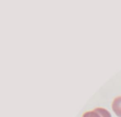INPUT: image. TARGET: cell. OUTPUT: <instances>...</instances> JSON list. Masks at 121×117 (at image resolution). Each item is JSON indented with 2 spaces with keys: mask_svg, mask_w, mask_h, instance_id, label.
I'll return each instance as SVG.
<instances>
[{
  "mask_svg": "<svg viewBox=\"0 0 121 117\" xmlns=\"http://www.w3.org/2000/svg\"><path fill=\"white\" fill-rule=\"evenodd\" d=\"M82 117H111V115L108 110L98 107L92 111L86 112Z\"/></svg>",
  "mask_w": 121,
  "mask_h": 117,
  "instance_id": "cell-1",
  "label": "cell"
},
{
  "mask_svg": "<svg viewBox=\"0 0 121 117\" xmlns=\"http://www.w3.org/2000/svg\"><path fill=\"white\" fill-rule=\"evenodd\" d=\"M112 110L117 116L121 117V96H118L114 99L112 103Z\"/></svg>",
  "mask_w": 121,
  "mask_h": 117,
  "instance_id": "cell-2",
  "label": "cell"
}]
</instances>
